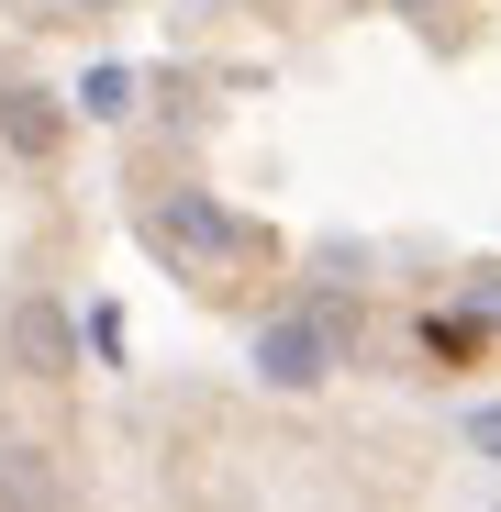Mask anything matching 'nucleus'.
<instances>
[{"label": "nucleus", "instance_id": "6e6552de", "mask_svg": "<svg viewBox=\"0 0 501 512\" xmlns=\"http://www.w3.org/2000/svg\"><path fill=\"white\" fill-rule=\"evenodd\" d=\"M390 12H435V0H390Z\"/></svg>", "mask_w": 501, "mask_h": 512}, {"label": "nucleus", "instance_id": "f03ea898", "mask_svg": "<svg viewBox=\"0 0 501 512\" xmlns=\"http://www.w3.org/2000/svg\"><path fill=\"white\" fill-rule=\"evenodd\" d=\"M334 357H346L334 312H279V323H257V346H245V368H257L268 390H312Z\"/></svg>", "mask_w": 501, "mask_h": 512}, {"label": "nucleus", "instance_id": "20e7f679", "mask_svg": "<svg viewBox=\"0 0 501 512\" xmlns=\"http://www.w3.org/2000/svg\"><path fill=\"white\" fill-rule=\"evenodd\" d=\"M0 512H78V490H67V468L45 446L0 435Z\"/></svg>", "mask_w": 501, "mask_h": 512}, {"label": "nucleus", "instance_id": "7ed1b4c3", "mask_svg": "<svg viewBox=\"0 0 501 512\" xmlns=\"http://www.w3.org/2000/svg\"><path fill=\"white\" fill-rule=\"evenodd\" d=\"M0 357H12L23 379H67L78 368V323L56 301H12V312H0Z\"/></svg>", "mask_w": 501, "mask_h": 512}, {"label": "nucleus", "instance_id": "f257e3e1", "mask_svg": "<svg viewBox=\"0 0 501 512\" xmlns=\"http://www.w3.org/2000/svg\"><path fill=\"white\" fill-rule=\"evenodd\" d=\"M145 245H156L179 279H223L234 256H245V223H234L212 190H156V201H145Z\"/></svg>", "mask_w": 501, "mask_h": 512}, {"label": "nucleus", "instance_id": "423d86ee", "mask_svg": "<svg viewBox=\"0 0 501 512\" xmlns=\"http://www.w3.org/2000/svg\"><path fill=\"white\" fill-rule=\"evenodd\" d=\"M78 112H90V123H123V112H134V67H90V78H78Z\"/></svg>", "mask_w": 501, "mask_h": 512}, {"label": "nucleus", "instance_id": "0eeeda50", "mask_svg": "<svg viewBox=\"0 0 501 512\" xmlns=\"http://www.w3.org/2000/svg\"><path fill=\"white\" fill-rule=\"evenodd\" d=\"M479 435H490V446H501V412H479Z\"/></svg>", "mask_w": 501, "mask_h": 512}, {"label": "nucleus", "instance_id": "39448f33", "mask_svg": "<svg viewBox=\"0 0 501 512\" xmlns=\"http://www.w3.org/2000/svg\"><path fill=\"white\" fill-rule=\"evenodd\" d=\"M0 145H12V156H45V145H56V101H45V90H0Z\"/></svg>", "mask_w": 501, "mask_h": 512}]
</instances>
